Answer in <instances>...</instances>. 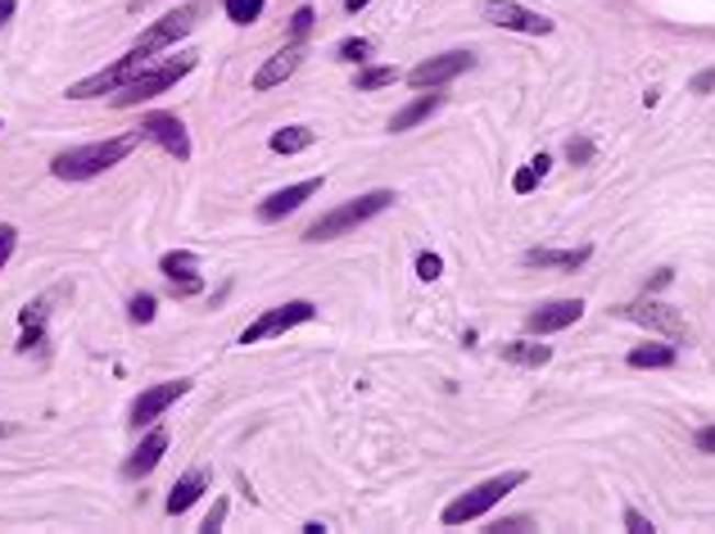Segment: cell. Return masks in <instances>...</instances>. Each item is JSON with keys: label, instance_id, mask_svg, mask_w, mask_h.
<instances>
[{"label": "cell", "instance_id": "obj_20", "mask_svg": "<svg viewBox=\"0 0 715 534\" xmlns=\"http://www.w3.org/2000/svg\"><path fill=\"white\" fill-rule=\"evenodd\" d=\"M439 100H444V96H435V91H431V96H422V100L403 104V109L394 113V119H390V132H407V127H417L422 119H431V113L439 109Z\"/></svg>", "mask_w": 715, "mask_h": 534}, {"label": "cell", "instance_id": "obj_17", "mask_svg": "<svg viewBox=\"0 0 715 534\" xmlns=\"http://www.w3.org/2000/svg\"><path fill=\"white\" fill-rule=\"evenodd\" d=\"M164 453H168V431H149V435L141 440V448L123 463V476H127V480L149 476V471L159 467V457H164Z\"/></svg>", "mask_w": 715, "mask_h": 534}, {"label": "cell", "instance_id": "obj_33", "mask_svg": "<svg viewBox=\"0 0 715 534\" xmlns=\"http://www.w3.org/2000/svg\"><path fill=\"white\" fill-rule=\"evenodd\" d=\"M567 155H571V164H589V159H593V145H589L584 136H576V141L567 145Z\"/></svg>", "mask_w": 715, "mask_h": 534}, {"label": "cell", "instance_id": "obj_22", "mask_svg": "<svg viewBox=\"0 0 715 534\" xmlns=\"http://www.w3.org/2000/svg\"><path fill=\"white\" fill-rule=\"evenodd\" d=\"M674 358H680V354H674L670 345H644V349H629V367H638V371H661V367H674Z\"/></svg>", "mask_w": 715, "mask_h": 534}, {"label": "cell", "instance_id": "obj_21", "mask_svg": "<svg viewBox=\"0 0 715 534\" xmlns=\"http://www.w3.org/2000/svg\"><path fill=\"white\" fill-rule=\"evenodd\" d=\"M503 363H516V367H548V363H552V349L530 345V340H512V345H503Z\"/></svg>", "mask_w": 715, "mask_h": 534}, {"label": "cell", "instance_id": "obj_6", "mask_svg": "<svg viewBox=\"0 0 715 534\" xmlns=\"http://www.w3.org/2000/svg\"><path fill=\"white\" fill-rule=\"evenodd\" d=\"M204 14H209V5H204V0H191V5H181V10L164 14L155 27H145L136 46H141L145 55H159V51H168L172 42H181L186 32H195V23H200Z\"/></svg>", "mask_w": 715, "mask_h": 534}, {"label": "cell", "instance_id": "obj_12", "mask_svg": "<svg viewBox=\"0 0 715 534\" xmlns=\"http://www.w3.org/2000/svg\"><path fill=\"white\" fill-rule=\"evenodd\" d=\"M580 313H584V303H580V299H548V303H539V309H535L530 318H525V331H530V335L567 331V326L580 322Z\"/></svg>", "mask_w": 715, "mask_h": 534}, {"label": "cell", "instance_id": "obj_42", "mask_svg": "<svg viewBox=\"0 0 715 534\" xmlns=\"http://www.w3.org/2000/svg\"><path fill=\"white\" fill-rule=\"evenodd\" d=\"M0 435H10V426H0Z\"/></svg>", "mask_w": 715, "mask_h": 534}, {"label": "cell", "instance_id": "obj_39", "mask_svg": "<svg viewBox=\"0 0 715 534\" xmlns=\"http://www.w3.org/2000/svg\"><path fill=\"white\" fill-rule=\"evenodd\" d=\"M14 10H19L14 0H0V23H10V19H14Z\"/></svg>", "mask_w": 715, "mask_h": 534}, {"label": "cell", "instance_id": "obj_29", "mask_svg": "<svg viewBox=\"0 0 715 534\" xmlns=\"http://www.w3.org/2000/svg\"><path fill=\"white\" fill-rule=\"evenodd\" d=\"M439 272H444V258H439V254H431V249L417 254V277H422V281H439Z\"/></svg>", "mask_w": 715, "mask_h": 534}, {"label": "cell", "instance_id": "obj_16", "mask_svg": "<svg viewBox=\"0 0 715 534\" xmlns=\"http://www.w3.org/2000/svg\"><path fill=\"white\" fill-rule=\"evenodd\" d=\"M299 64H304V46L290 42L286 51H277L268 64H262V68L254 73V91H272V87H281V82L290 78V73H294Z\"/></svg>", "mask_w": 715, "mask_h": 534}, {"label": "cell", "instance_id": "obj_8", "mask_svg": "<svg viewBox=\"0 0 715 534\" xmlns=\"http://www.w3.org/2000/svg\"><path fill=\"white\" fill-rule=\"evenodd\" d=\"M480 19L494 23V27H507V32H525V36H548V32H552V23H548L544 14L516 5V0H484V5H480Z\"/></svg>", "mask_w": 715, "mask_h": 534}, {"label": "cell", "instance_id": "obj_41", "mask_svg": "<svg viewBox=\"0 0 715 534\" xmlns=\"http://www.w3.org/2000/svg\"><path fill=\"white\" fill-rule=\"evenodd\" d=\"M362 5H367V0H345V10H349V14H358Z\"/></svg>", "mask_w": 715, "mask_h": 534}, {"label": "cell", "instance_id": "obj_32", "mask_svg": "<svg viewBox=\"0 0 715 534\" xmlns=\"http://www.w3.org/2000/svg\"><path fill=\"white\" fill-rule=\"evenodd\" d=\"M14 245H19V232L10 222H0V267L10 263V254H14Z\"/></svg>", "mask_w": 715, "mask_h": 534}, {"label": "cell", "instance_id": "obj_23", "mask_svg": "<svg viewBox=\"0 0 715 534\" xmlns=\"http://www.w3.org/2000/svg\"><path fill=\"white\" fill-rule=\"evenodd\" d=\"M317 141V132H309V127H281V132H272V149L277 155H304V149Z\"/></svg>", "mask_w": 715, "mask_h": 534}, {"label": "cell", "instance_id": "obj_34", "mask_svg": "<svg viewBox=\"0 0 715 534\" xmlns=\"http://www.w3.org/2000/svg\"><path fill=\"white\" fill-rule=\"evenodd\" d=\"M625 525H629L634 534H652V521H648L644 512H638V508H625Z\"/></svg>", "mask_w": 715, "mask_h": 534}, {"label": "cell", "instance_id": "obj_24", "mask_svg": "<svg viewBox=\"0 0 715 534\" xmlns=\"http://www.w3.org/2000/svg\"><path fill=\"white\" fill-rule=\"evenodd\" d=\"M589 258V249H530L525 263L530 267H580Z\"/></svg>", "mask_w": 715, "mask_h": 534}, {"label": "cell", "instance_id": "obj_7", "mask_svg": "<svg viewBox=\"0 0 715 534\" xmlns=\"http://www.w3.org/2000/svg\"><path fill=\"white\" fill-rule=\"evenodd\" d=\"M313 303L309 299H294V303H281V309H272V313H262L258 322H249L245 331H241V345H258V340H272V335H281V331H290V326H304V322H313Z\"/></svg>", "mask_w": 715, "mask_h": 534}, {"label": "cell", "instance_id": "obj_37", "mask_svg": "<svg viewBox=\"0 0 715 534\" xmlns=\"http://www.w3.org/2000/svg\"><path fill=\"white\" fill-rule=\"evenodd\" d=\"M674 281V272H670V267H661V272H652V281H648V290H666Z\"/></svg>", "mask_w": 715, "mask_h": 534}, {"label": "cell", "instance_id": "obj_13", "mask_svg": "<svg viewBox=\"0 0 715 534\" xmlns=\"http://www.w3.org/2000/svg\"><path fill=\"white\" fill-rule=\"evenodd\" d=\"M186 390H191V380H164V386H149L136 403H132V426H149L159 412H168Z\"/></svg>", "mask_w": 715, "mask_h": 534}, {"label": "cell", "instance_id": "obj_11", "mask_svg": "<svg viewBox=\"0 0 715 534\" xmlns=\"http://www.w3.org/2000/svg\"><path fill=\"white\" fill-rule=\"evenodd\" d=\"M629 322H638V326H648V331H661V335H670V340H684L689 335V326H684V318L670 309V303H661V299H638V303H625L621 309Z\"/></svg>", "mask_w": 715, "mask_h": 534}, {"label": "cell", "instance_id": "obj_25", "mask_svg": "<svg viewBox=\"0 0 715 534\" xmlns=\"http://www.w3.org/2000/svg\"><path fill=\"white\" fill-rule=\"evenodd\" d=\"M552 168V159L548 155H539V159H530V164H525L516 177H512V190H516V196H530V190H535V181L544 177Z\"/></svg>", "mask_w": 715, "mask_h": 534}, {"label": "cell", "instance_id": "obj_40", "mask_svg": "<svg viewBox=\"0 0 715 534\" xmlns=\"http://www.w3.org/2000/svg\"><path fill=\"white\" fill-rule=\"evenodd\" d=\"M525 525H530V516H512V521H503L499 530H525Z\"/></svg>", "mask_w": 715, "mask_h": 534}, {"label": "cell", "instance_id": "obj_9", "mask_svg": "<svg viewBox=\"0 0 715 534\" xmlns=\"http://www.w3.org/2000/svg\"><path fill=\"white\" fill-rule=\"evenodd\" d=\"M471 64H476V59H471V51H448V55H435V59L417 64V68L407 73V82L417 87V91H435V87H444V82L462 78V73H467Z\"/></svg>", "mask_w": 715, "mask_h": 534}, {"label": "cell", "instance_id": "obj_36", "mask_svg": "<svg viewBox=\"0 0 715 534\" xmlns=\"http://www.w3.org/2000/svg\"><path fill=\"white\" fill-rule=\"evenodd\" d=\"M222 521H227V503H217V508H213V512L204 516V530H217Z\"/></svg>", "mask_w": 715, "mask_h": 534}, {"label": "cell", "instance_id": "obj_4", "mask_svg": "<svg viewBox=\"0 0 715 534\" xmlns=\"http://www.w3.org/2000/svg\"><path fill=\"white\" fill-rule=\"evenodd\" d=\"M525 485V471H507V476H494V480H484L476 489H467L462 499H454L444 508V525H467V521H480L489 508H499L512 489Z\"/></svg>", "mask_w": 715, "mask_h": 534}, {"label": "cell", "instance_id": "obj_38", "mask_svg": "<svg viewBox=\"0 0 715 534\" xmlns=\"http://www.w3.org/2000/svg\"><path fill=\"white\" fill-rule=\"evenodd\" d=\"M697 448H706V453H715V426H706V431H697Z\"/></svg>", "mask_w": 715, "mask_h": 534}, {"label": "cell", "instance_id": "obj_10", "mask_svg": "<svg viewBox=\"0 0 715 534\" xmlns=\"http://www.w3.org/2000/svg\"><path fill=\"white\" fill-rule=\"evenodd\" d=\"M141 136L145 141H155V145H164L172 159H191V136H186V123L177 119V113H145L141 119Z\"/></svg>", "mask_w": 715, "mask_h": 534}, {"label": "cell", "instance_id": "obj_14", "mask_svg": "<svg viewBox=\"0 0 715 534\" xmlns=\"http://www.w3.org/2000/svg\"><path fill=\"white\" fill-rule=\"evenodd\" d=\"M322 190V177H309V181H294V186H286V190H277V196H268L258 204V218L262 222H277V218H286V213H294L304 200H313Z\"/></svg>", "mask_w": 715, "mask_h": 534}, {"label": "cell", "instance_id": "obj_1", "mask_svg": "<svg viewBox=\"0 0 715 534\" xmlns=\"http://www.w3.org/2000/svg\"><path fill=\"white\" fill-rule=\"evenodd\" d=\"M141 141H145V136H141V127H136V132L114 136V141H91V145H78V149H64V155L51 159V173H55L59 181H87V177H100V173H109L114 164H123Z\"/></svg>", "mask_w": 715, "mask_h": 534}, {"label": "cell", "instance_id": "obj_18", "mask_svg": "<svg viewBox=\"0 0 715 534\" xmlns=\"http://www.w3.org/2000/svg\"><path fill=\"white\" fill-rule=\"evenodd\" d=\"M19 322H23V340H19V354H32V349H42V345H46V299L27 303V309L19 313Z\"/></svg>", "mask_w": 715, "mask_h": 534}, {"label": "cell", "instance_id": "obj_35", "mask_svg": "<svg viewBox=\"0 0 715 534\" xmlns=\"http://www.w3.org/2000/svg\"><path fill=\"white\" fill-rule=\"evenodd\" d=\"M693 91H697V96H702V91H715V68L697 73V78H693Z\"/></svg>", "mask_w": 715, "mask_h": 534}, {"label": "cell", "instance_id": "obj_31", "mask_svg": "<svg viewBox=\"0 0 715 534\" xmlns=\"http://www.w3.org/2000/svg\"><path fill=\"white\" fill-rule=\"evenodd\" d=\"M309 32H313V10L304 5V10H294V14H290V36H294V42H304Z\"/></svg>", "mask_w": 715, "mask_h": 534}, {"label": "cell", "instance_id": "obj_15", "mask_svg": "<svg viewBox=\"0 0 715 534\" xmlns=\"http://www.w3.org/2000/svg\"><path fill=\"white\" fill-rule=\"evenodd\" d=\"M159 267H164V277H168V286H172L177 294H200V290H204V281H200V263H195L191 249H172V254H164Z\"/></svg>", "mask_w": 715, "mask_h": 534}, {"label": "cell", "instance_id": "obj_2", "mask_svg": "<svg viewBox=\"0 0 715 534\" xmlns=\"http://www.w3.org/2000/svg\"><path fill=\"white\" fill-rule=\"evenodd\" d=\"M394 204V196L390 190H371V196H358V200H349V204H340V209H331L326 218H317L309 232H304V241H335V236H345V232H354V226H362L367 218H376V213H386Z\"/></svg>", "mask_w": 715, "mask_h": 534}, {"label": "cell", "instance_id": "obj_26", "mask_svg": "<svg viewBox=\"0 0 715 534\" xmlns=\"http://www.w3.org/2000/svg\"><path fill=\"white\" fill-rule=\"evenodd\" d=\"M399 73L394 68H362L358 73V91H381V87H394Z\"/></svg>", "mask_w": 715, "mask_h": 534}, {"label": "cell", "instance_id": "obj_3", "mask_svg": "<svg viewBox=\"0 0 715 534\" xmlns=\"http://www.w3.org/2000/svg\"><path fill=\"white\" fill-rule=\"evenodd\" d=\"M195 64H200V55L195 51H181L177 59H164V64H149L145 73H141V78H132L119 96H114V104H141V100H149V96H164L168 87H177L181 78H186V73H195Z\"/></svg>", "mask_w": 715, "mask_h": 534}, {"label": "cell", "instance_id": "obj_28", "mask_svg": "<svg viewBox=\"0 0 715 534\" xmlns=\"http://www.w3.org/2000/svg\"><path fill=\"white\" fill-rule=\"evenodd\" d=\"M371 42H367V36H349V42H340V51H335V55H340V59H349V64H362V59H371Z\"/></svg>", "mask_w": 715, "mask_h": 534}, {"label": "cell", "instance_id": "obj_27", "mask_svg": "<svg viewBox=\"0 0 715 534\" xmlns=\"http://www.w3.org/2000/svg\"><path fill=\"white\" fill-rule=\"evenodd\" d=\"M262 5H268V0H227L222 10H227L232 23H254V19L262 14Z\"/></svg>", "mask_w": 715, "mask_h": 534}, {"label": "cell", "instance_id": "obj_19", "mask_svg": "<svg viewBox=\"0 0 715 534\" xmlns=\"http://www.w3.org/2000/svg\"><path fill=\"white\" fill-rule=\"evenodd\" d=\"M204 489H209V476H204V471H186V476L172 485V493H168V512H172V516H181L186 508H191V503L200 499Z\"/></svg>", "mask_w": 715, "mask_h": 534}, {"label": "cell", "instance_id": "obj_5", "mask_svg": "<svg viewBox=\"0 0 715 534\" xmlns=\"http://www.w3.org/2000/svg\"><path fill=\"white\" fill-rule=\"evenodd\" d=\"M155 64V55H145L141 46H132L119 64H109V68H100V73H91V78H82V82H72L68 87V100H91V96H109V91H123L132 78H141V73Z\"/></svg>", "mask_w": 715, "mask_h": 534}, {"label": "cell", "instance_id": "obj_30", "mask_svg": "<svg viewBox=\"0 0 715 534\" xmlns=\"http://www.w3.org/2000/svg\"><path fill=\"white\" fill-rule=\"evenodd\" d=\"M127 313H132V322H141V326H145V322H155V294H136Z\"/></svg>", "mask_w": 715, "mask_h": 534}]
</instances>
